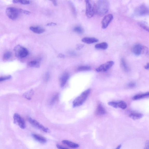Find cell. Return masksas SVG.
Listing matches in <instances>:
<instances>
[{
  "label": "cell",
  "mask_w": 149,
  "mask_h": 149,
  "mask_svg": "<svg viewBox=\"0 0 149 149\" xmlns=\"http://www.w3.org/2000/svg\"><path fill=\"white\" fill-rule=\"evenodd\" d=\"M143 45L137 44L134 45L133 47V51L136 56H138L142 53Z\"/></svg>",
  "instance_id": "7c38bea8"
},
{
  "label": "cell",
  "mask_w": 149,
  "mask_h": 149,
  "mask_svg": "<svg viewBox=\"0 0 149 149\" xmlns=\"http://www.w3.org/2000/svg\"><path fill=\"white\" fill-rule=\"evenodd\" d=\"M91 92V90L89 89L84 91L80 96L76 98L73 102V106L76 107L82 105L85 101Z\"/></svg>",
  "instance_id": "7a4b0ae2"
},
{
  "label": "cell",
  "mask_w": 149,
  "mask_h": 149,
  "mask_svg": "<svg viewBox=\"0 0 149 149\" xmlns=\"http://www.w3.org/2000/svg\"><path fill=\"white\" fill-rule=\"evenodd\" d=\"M136 84L133 83H131L128 84V87L130 88H133L136 86Z\"/></svg>",
  "instance_id": "d590c367"
},
{
  "label": "cell",
  "mask_w": 149,
  "mask_h": 149,
  "mask_svg": "<svg viewBox=\"0 0 149 149\" xmlns=\"http://www.w3.org/2000/svg\"><path fill=\"white\" fill-rule=\"evenodd\" d=\"M28 121L35 128L40 129L45 133H47L49 132L50 130L49 129L40 124L36 120L29 117L28 118Z\"/></svg>",
  "instance_id": "ba28073f"
},
{
  "label": "cell",
  "mask_w": 149,
  "mask_h": 149,
  "mask_svg": "<svg viewBox=\"0 0 149 149\" xmlns=\"http://www.w3.org/2000/svg\"><path fill=\"white\" fill-rule=\"evenodd\" d=\"M69 54L72 56H76V54L74 51H70L69 52Z\"/></svg>",
  "instance_id": "60d3db41"
},
{
  "label": "cell",
  "mask_w": 149,
  "mask_h": 149,
  "mask_svg": "<svg viewBox=\"0 0 149 149\" xmlns=\"http://www.w3.org/2000/svg\"><path fill=\"white\" fill-rule=\"evenodd\" d=\"M14 123L22 129H24L26 127V124L24 120L20 115L17 113L14 114L13 116Z\"/></svg>",
  "instance_id": "8992f818"
},
{
  "label": "cell",
  "mask_w": 149,
  "mask_h": 149,
  "mask_svg": "<svg viewBox=\"0 0 149 149\" xmlns=\"http://www.w3.org/2000/svg\"><path fill=\"white\" fill-rule=\"evenodd\" d=\"M82 41L86 44H90L98 42V40L95 38L85 37L82 39Z\"/></svg>",
  "instance_id": "5bb4252c"
},
{
  "label": "cell",
  "mask_w": 149,
  "mask_h": 149,
  "mask_svg": "<svg viewBox=\"0 0 149 149\" xmlns=\"http://www.w3.org/2000/svg\"><path fill=\"white\" fill-rule=\"evenodd\" d=\"M6 12L9 18L14 20L18 18L21 12V9H18L13 7H9L6 9Z\"/></svg>",
  "instance_id": "3957f363"
},
{
  "label": "cell",
  "mask_w": 149,
  "mask_h": 149,
  "mask_svg": "<svg viewBox=\"0 0 149 149\" xmlns=\"http://www.w3.org/2000/svg\"><path fill=\"white\" fill-rule=\"evenodd\" d=\"M121 147V145H119L118 146H117V147L115 149H120Z\"/></svg>",
  "instance_id": "bcb514c9"
},
{
  "label": "cell",
  "mask_w": 149,
  "mask_h": 149,
  "mask_svg": "<svg viewBox=\"0 0 149 149\" xmlns=\"http://www.w3.org/2000/svg\"><path fill=\"white\" fill-rule=\"evenodd\" d=\"M145 68L146 69H149V63L147 65L145 66Z\"/></svg>",
  "instance_id": "ee69618b"
},
{
  "label": "cell",
  "mask_w": 149,
  "mask_h": 149,
  "mask_svg": "<svg viewBox=\"0 0 149 149\" xmlns=\"http://www.w3.org/2000/svg\"><path fill=\"white\" fill-rule=\"evenodd\" d=\"M95 47L96 49L106 50L108 47V44L106 43L103 42L96 44Z\"/></svg>",
  "instance_id": "ac0fdd59"
},
{
  "label": "cell",
  "mask_w": 149,
  "mask_h": 149,
  "mask_svg": "<svg viewBox=\"0 0 149 149\" xmlns=\"http://www.w3.org/2000/svg\"><path fill=\"white\" fill-rule=\"evenodd\" d=\"M32 136L35 140L40 143L45 144L47 142L46 139L39 134L33 133L32 134Z\"/></svg>",
  "instance_id": "8fae6325"
},
{
  "label": "cell",
  "mask_w": 149,
  "mask_h": 149,
  "mask_svg": "<svg viewBox=\"0 0 149 149\" xmlns=\"http://www.w3.org/2000/svg\"><path fill=\"white\" fill-rule=\"evenodd\" d=\"M84 45L83 44H78L76 46V49L77 50H80L84 47Z\"/></svg>",
  "instance_id": "e575fe53"
},
{
  "label": "cell",
  "mask_w": 149,
  "mask_h": 149,
  "mask_svg": "<svg viewBox=\"0 0 149 149\" xmlns=\"http://www.w3.org/2000/svg\"><path fill=\"white\" fill-rule=\"evenodd\" d=\"M109 1L107 0L98 1L95 4L96 13L100 16L104 15L109 11Z\"/></svg>",
  "instance_id": "6da1fadb"
},
{
  "label": "cell",
  "mask_w": 149,
  "mask_h": 149,
  "mask_svg": "<svg viewBox=\"0 0 149 149\" xmlns=\"http://www.w3.org/2000/svg\"><path fill=\"white\" fill-rule=\"evenodd\" d=\"M58 97L59 95L58 94H57L54 96L52 98L51 101H50V104H53L58 99Z\"/></svg>",
  "instance_id": "4dcf8cb0"
},
{
  "label": "cell",
  "mask_w": 149,
  "mask_h": 149,
  "mask_svg": "<svg viewBox=\"0 0 149 149\" xmlns=\"http://www.w3.org/2000/svg\"><path fill=\"white\" fill-rule=\"evenodd\" d=\"M57 25V24L54 23H48L46 24V26H53Z\"/></svg>",
  "instance_id": "ab89813d"
},
{
  "label": "cell",
  "mask_w": 149,
  "mask_h": 149,
  "mask_svg": "<svg viewBox=\"0 0 149 149\" xmlns=\"http://www.w3.org/2000/svg\"><path fill=\"white\" fill-rule=\"evenodd\" d=\"M49 74H47V75L46 76V80H49Z\"/></svg>",
  "instance_id": "f6af8a7d"
},
{
  "label": "cell",
  "mask_w": 149,
  "mask_h": 149,
  "mask_svg": "<svg viewBox=\"0 0 149 149\" xmlns=\"http://www.w3.org/2000/svg\"><path fill=\"white\" fill-rule=\"evenodd\" d=\"M28 65L30 67H38L39 66V62L36 61H31L29 62Z\"/></svg>",
  "instance_id": "44dd1931"
},
{
  "label": "cell",
  "mask_w": 149,
  "mask_h": 149,
  "mask_svg": "<svg viewBox=\"0 0 149 149\" xmlns=\"http://www.w3.org/2000/svg\"><path fill=\"white\" fill-rule=\"evenodd\" d=\"M13 50L16 56L21 58L27 57L29 54L28 49L20 45H16L14 48Z\"/></svg>",
  "instance_id": "277c9868"
},
{
  "label": "cell",
  "mask_w": 149,
  "mask_h": 149,
  "mask_svg": "<svg viewBox=\"0 0 149 149\" xmlns=\"http://www.w3.org/2000/svg\"><path fill=\"white\" fill-rule=\"evenodd\" d=\"M74 32L81 34L83 32V30L82 28L80 26H78L74 27L73 30Z\"/></svg>",
  "instance_id": "4316f807"
},
{
  "label": "cell",
  "mask_w": 149,
  "mask_h": 149,
  "mask_svg": "<svg viewBox=\"0 0 149 149\" xmlns=\"http://www.w3.org/2000/svg\"><path fill=\"white\" fill-rule=\"evenodd\" d=\"M21 13H23L26 14H29L31 13L30 11L26 10H24L22 9H21Z\"/></svg>",
  "instance_id": "f35d334b"
},
{
  "label": "cell",
  "mask_w": 149,
  "mask_h": 149,
  "mask_svg": "<svg viewBox=\"0 0 149 149\" xmlns=\"http://www.w3.org/2000/svg\"><path fill=\"white\" fill-rule=\"evenodd\" d=\"M121 63L123 68L124 70L126 72L128 71L129 70L128 67L127 65L126 62L124 59L122 58L121 59Z\"/></svg>",
  "instance_id": "603a6c76"
},
{
  "label": "cell",
  "mask_w": 149,
  "mask_h": 149,
  "mask_svg": "<svg viewBox=\"0 0 149 149\" xmlns=\"http://www.w3.org/2000/svg\"><path fill=\"white\" fill-rule=\"evenodd\" d=\"M108 105L115 108H118L117 106V102L112 101L108 103Z\"/></svg>",
  "instance_id": "1f68e13d"
},
{
  "label": "cell",
  "mask_w": 149,
  "mask_h": 149,
  "mask_svg": "<svg viewBox=\"0 0 149 149\" xmlns=\"http://www.w3.org/2000/svg\"><path fill=\"white\" fill-rule=\"evenodd\" d=\"M69 5L72 13L73 16L74 17H76L77 15V12L75 6H74L72 2H69Z\"/></svg>",
  "instance_id": "d4e9b609"
},
{
  "label": "cell",
  "mask_w": 149,
  "mask_h": 149,
  "mask_svg": "<svg viewBox=\"0 0 149 149\" xmlns=\"http://www.w3.org/2000/svg\"><path fill=\"white\" fill-rule=\"evenodd\" d=\"M33 93V91L31 90L29 92L25 93L24 95L25 97L28 99H30Z\"/></svg>",
  "instance_id": "f1b7e54d"
},
{
  "label": "cell",
  "mask_w": 149,
  "mask_h": 149,
  "mask_svg": "<svg viewBox=\"0 0 149 149\" xmlns=\"http://www.w3.org/2000/svg\"><path fill=\"white\" fill-rule=\"evenodd\" d=\"M139 25L144 30H145L149 32V28L148 26L142 23H140Z\"/></svg>",
  "instance_id": "836d02e7"
},
{
  "label": "cell",
  "mask_w": 149,
  "mask_h": 149,
  "mask_svg": "<svg viewBox=\"0 0 149 149\" xmlns=\"http://www.w3.org/2000/svg\"><path fill=\"white\" fill-rule=\"evenodd\" d=\"M69 74L68 73H65L62 75L60 79V86L63 87L65 85L67 81L69 78Z\"/></svg>",
  "instance_id": "2e32d148"
},
{
  "label": "cell",
  "mask_w": 149,
  "mask_h": 149,
  "mask_svg": "<svg viewBox=\"0 0 149 149\" xmlns=\"http://www.w3.org/2000/svg\"><path fill=\"white\" fill-rule=\"evenodd\" d=\"M144 149H149V141H147L146 142Z\"/></svg>",
  "instance_id": "74e56055"
},
{
  "label": "cell",
  "mask_w": 149,
  "mask_h": 149,
  "mask_svg": "<svg viewBox=\"0 0 149 149\" xmlns=\"http://www.w3.org/2000/svg\"><path fill=\"white\" fill-rule=\"evenodd\" d=\"M13 2L14 3H19L23 4H28L30 3V1H21V0H16L13 1Z\"/></svg>",
  "instance_id": "83f0119b"
},
{
  "label": "cell",
  "mask_w": 149,
  "mask_h": 149,
  "mask_svg": "<svg viewBox=\"0 0 149 149\" xmlns=\"http://www.w3.org/2000/svg\"><path fill=\"white\" fill-rule=\"evenodd\" d=\"M135 12L139 16H145L149 14V9L145 5H141L139 6L135 10Z\"/></svg>",
  "instance_id": "52a82bcc"
},
{
  "label": "cell",
  "mask_w": 149,
  "mask_h": 149,
  "mask_svg": "<svg viewBox=\"0 0 149 149\" xmlns=\"http://www.w3.org/2000/svg\"><path fill=\"white\" fill-rule=\"evenodd\" d=\"M114 62L112 61L108 62L103 64L98 68L96 69V71L98 72H105L107 71L113 65Z\"/></svg>",
  "instance_id": "9c48e42d"
},
{
  "label": "cell",
  "mask_w": 149,
  "mask_h": 149,
  "mask_svg": "<svg viewBox=\"0 0 149 149\" xmlns=\"http://www.w3.org/2000/svg\"><path fill=\"white\" fill-rule=\"evenodd\" d=\"M52 2L53 4H54V5L55 6H56L57 5V1H52Z\"/></svg>",
  "instance_id": "7bdbcfd3"
},
{
  "label": "cell",
  "mask_w": 149,
  "mask_h": 149,
  "mask_svg": "<svg viewBox=\"0 0 149 149\" xmlns=\"http://www.w3.org/2000/svg\"><path fill=\"white\" fill-rule=\"evenodd\" d=\"M85 2L86 15L89 18H92L96 13L95 4L92 5L90 1L88 0H86Z\"/></svg>",
  "instance_id": "5b68a950"
},
{
  "label": "cell",
  "mask_w": 149,
  "mask_h": 149,
  "mask_svg": "<svg viewBox=\"0 0 149 149\" xmlns=\"http://www.w3.org/2000/svg\"><path fill=\"white\" fill-rule=\"evenodd\" d=\"M56 146L58 149H68V148L64 147V146L59 145V144H57Z\"/></svg>",
  "instance_id": "8d00e7d4"
},
{
  "label": "cell",
  "mask_w": 149,
  "mask_h": 149,
  "mask_svg": "<svg viewBox=\"0 0 149 149\" xmlns=\"http://www.w3.org/2000/svg\"><path fill=\"white\" fill-rule=\"evenodd\" d=\"M30 29L33 32L37 34H41L45 31L44 29L39 26H31L30 28Z\"/></svg>",
  "instance_id": "4fadbf2b"
},
{
  "label": "cell",
  "mask_w": 149,
  "mask_h": 149,
  "mask_svg": "<svg viewBox=\"0 0 149 149\" xmlns=\"http://www.w3.org/2000/svg\"><path fill=\"white\" fill-rule=\"evenodd\" d=\"M142 53L145 54L149 57V49L147 47L143 46Z\"/></svg>",
  "instance_id": "f546056e"
},
{
  "label": "cell",
  "mask_w": 149,
  "mask_h": 149,
  "mask_svg": "<svg viewBox=\"0 0 149 149\" xmlns=\"http://www.w3.org/2000/svg\"><path fill=\"white\" fill-rule=\"evenodd\" d=\"M117 106L118 108H121L122 109H125L127 107L126 103L123 101L117 102Z\"/></svg>",
  "instance_id": "7402d4cb"
},
{
  "label": "cell",
  "mask_w": 149,
  "mask_h": 149,
  "mask_svg": "<svg viewBox=\"0 0 149 149\" xmlns=\"http://www.w3.org/2000/svg\"><path fill=\"white\" fill-rule=\"evenodd\" d=\"M11 78V76H8L5 77H1L0 78V81L1 82L3 81L6 80H10Z\"/></svg>",
  "instance_id": "d6a6232c"
},
{
  "label": "cell",
  "mask_w": 149,
  "mask_h": 149,
  "mask_svg": "<svg viewBox=\"0 0 149 149\" xmlns=\"http://www.w3.org/2000/svg\"><path fill=\"white\" fill-rule=\"evenodd\" d=\"M91 67L88 66H81L79 67L78 69L79 71H85L90 70Z\"/></svg>",
  "instance_id": "cb8c5ba5"
},
{
  "label": "cell",
  "mask_w": 149,
  "mask_h": 149,
  "mask_svg": "<svg viewBox=\"0 0 149 149\" xmlns=\"http://www.w3.org/2000/svg\"><path fill=\"white\" fill-rule=\"evenodd\" d=\"M113 19L111 14H108L103 18L102 21V27L103 29L106 28Z\"/></svg>",
  "instance_id": "30bf717a"
},
{
  "label": "cell",
  "mask_w": 149,
  "mask_h": 149,
  "mask_svg": "<svg viewBox=\"0 0 149 149\" xmlns=\"http://www.w3.org/2000/svg\"><path fill=\"white\" fill-rule=\"evenodd\" d=\"M129 117L133 120H138L141 118L143 116V114L138 113H132L129 115Z\"/></svg>",
  "instance_id": "d6986e66"
},
{
  "label": "cell",
  "mask_w": 149,
  "mask_h": 149,
  "mask_svg": "<svg viewBox=\"0 0 149 149\" xmlns=\"http://www.w3.org/2000/svg\"><path fill=\"white\" fill-rule=\"evenodd\" d=\"M12 56V53L10 51H7L5 53L3 58L5 60H8L11 58Z\"/></svg>",
  "instance_id": "484cf974"
},
{
  "label": "cell",
  "mask_w": 149,
  "mask_h": 149,
  "mask_svg": "<svg viewBox=\"0 0 149 149\" xmlns=\"http://www.w3.org/2000/svg\"><path fill=\"white\" fill-rule=\"evenodd\" d=\"M148 97H149V92L134 96L133 99V100H137Z\"/></svg>",
  "instance_id": "ffe728a7"
},
{
  "label": "cell",
  "mask_w": 149,
  "mask_h": 149,
  "mask_svg": "<svg viewBox=\"0 0 149 149\" xmlns=\"http://www.w3.org/2000/svg\"><path fill=\"white\" fill-rule=\"evenodd\" d=\"M62 143L68 146L69 147L72 148H77L79 147V145L78 144L68 140H63L62 141Z\"/></svg>",
  "instance_id": "9a60e30c"
},
{
  "label": "cell",
  "mask_w": 149,
  "mask_h": 149,
  "mask_svg": "<svg viewBox=\"0 0 149 149\" xmlns=\"http://www.w3.org/2000/svg\"><path fill=\"white\" fill-rule=\"evenodd\" d=\"M64 55L63 54H60L59 55L58 57L60 58H64Z\"/></svg>",
  "instance_id": "b9f144b4"
},
{
  "label": "cell",
  "mask_w": 149,
  "mask_h": 149,
  "mask_svg": "<svg viewBox=\"0 0 149 149\" xmlns=\"http://www.w3.org/2000/svg\"><path fill=\"white\" fill-rule=\"evenodd\" d=\"M96 113L99 115H104L106 113L105 109L101 104H99L98 105L96 110Z\"/></svg>",
  "instance_id": "e0dca14e"
}]
</instances>
